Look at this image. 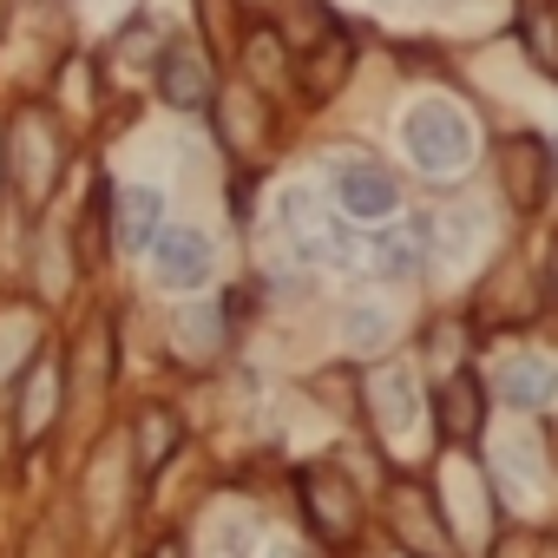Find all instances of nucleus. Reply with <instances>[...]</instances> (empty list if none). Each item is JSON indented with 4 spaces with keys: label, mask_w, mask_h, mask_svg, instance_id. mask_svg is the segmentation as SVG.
Returning a JSON list of instances; mask_svg holds the SVG:
<instances>
[{
    "label": "nucleus",
    "mask_w": 558,
    "mask_h": 558,
    "mask_svg": "<svg viewBox=\"0 0 558 558\" xmlns=\"http://www.w3.org/2000/svg\"><path fill=\"white\" fill-rule=\"evenodd\" d=\"M401 145H408V158H414L427 178H447V171H466V165H473V125H466V112H460L453 99H421V106H408Z\"/></svg>",
    "instance_id": "1"
},
{
    "label": "nucleus",
    "mask_w": 558,
    "mask_h": 558,
    "mask_svg": "<svg viewBox=\"0 0 558 558\" xmlns=\"http://www.w3.org/2000/svg\"><path fill=\"white\" fill-rule=\"evenodd\" d=\"M323 178H329V191H336V204L349 210V217H395V204H401V184H395V171L388 165H375V158H355V151H342V158H329L323 165Z\"/></svg>",
    "instance_id": "2"
},
{
    "label": "nucleus",
    "mask_w": 558,
    "mask_h": 558,
    "mask_svg": "<svg viewBox=\"0 0 558 558\" xmlns=\"http://www.w3.org/2000/svg\"><path fill=\"white\" fill-rule=\"evenodd\" d=\"M151 269H158V283L165 290H197L204 276H210V243H204V230H158L151 236Z\"/></svg>",
    "instance_id": "3"
},
{
    "label": "nucleus",
    "mask_w": 558,
    "mask_h": 558,
    "mask_svg": "<svg viewBox=\"0 0 558 558\" xmlns=\"http://www.w3.org/2000/svg\"><path fill=\"white\" fill-rule=\"evenodd\" d=\"M283 223L303 236V250L310 256H329V263H349L355 250H349V236H342V223H329L323 210H316V191H283Z\"/></svg>",
    "instance_id": "4"
},
{
    "label": "nucleus",
    "mask_w": 558,
    "mask_h": 558,
    "mask_svg": "<svg viewBox=\"0 0 558 558\" xmlns=\"http://www.w3.org/2000/svg\"><path fill=\"white\" fill-rule=\"evenodd\" d=\"M499 401L506 408H545V401H558V362L551 355H512L499 368Z\"/></svg>",
    "instance_id": "5"
},
{
    "label": "nucleus",
    "mask_w": 558,
    "mask_h": 558,
    "mask_svg": "<svg viewBox=\"0 0 558 558\" xmlns=\"http://www.w3.org/2000/svg\"><path fill=\"white\" fill-rule=\"evenodd\" d=\"M362 263L375 269V276H414L421 263H427V243H421V230H401V223H388V230H375L368 236V250H362Z\"/></svg>",
    "instance_id": "6"
},
{
    "label": "nucleus",
    "mask_w": 558,
    "mask_h": 558,
    "mask_svg": "<svg viewBox=\"0 0 558 558\" xmlns=\"http://www.w3.org/2000/svg\"><path fill=\"white\" fill-rule=\"evenodd\" d=\"M158 230H165V197H158L151 184H132V191L119 197V243H125V250H151Z\"/></svg>",
    "instance_id": "7"
},
{
    "label": "nucleus",
    "mask_w": 558,
    "mask_h": 558,
    "mask_svg": "<svg viewBox=\"0 0 558 558\" xmlns=\"http://www.w3.org/2000/svg\"><path fill=\"white\" fill-rule=\"evenodd\" d=\"M158 86H165V99H171V106H184V112H197V106L210 99V73H204V60H197V53H165Z\"/></svg>",
    "instance_id": "8"
},
{
    "label": "nucleus",
    "mask_w": 558,
    "mask_h": 558,
    "mask_svg": "<svg viewBox=\"0 0 558 558\" xmlns=\"http://www.w3.org/2000/svg\"><path fill=\"white\" fill-rule=\"evenodd\" d=\"M375 414H381L388 434H401L414 421V375L408 368H381L375 375Z\"/></svg>",
    "instance_id": "9"
},
{
    "label": "nucleus",
    "mask_w": 558,
    "mask_h": 558,
    "mask_svg": "<svg viewBox=\"0 0 558 558\" xmlns=\"http://www.w3.org/2000/svg\"><path fill=\"white\" fill-rule=\"evenodd\" d=\"M440 421H447V434L460 440V434H473V381H453L447 395H440Z\"/></svg>",
    "instance_id": "10"
},
{
    "label": "nucleus",
    "mask_w": 558,
    "mask_h": 558,
    "mask_svg": "<svg viewBox=\"0 0 558 558\" xmlns=\"http://www.w3.org/2000/svg\"><path fill=\"white\" fill-rule=\"evenodd\" d=\"M178 336L191 342V355H204V342L223 336V323H217V310H184V316H178Z\"/></svg>",
    "instance_id": "11"
},
{
    "label": "nucleus",
    "mask_w": 558,
    "mask_h": 558,
    "mask_svg": "<svg viewBox=\"0 0 558 558\" xmlns=\"http://www.w3.org/2000/svg\"><path fill=\"white\" fill-rule=\"evenodd\" d=\"M349 336H355V342H368V336L381 342V336H388V316H368V310H362V316L349 323Z\"/></svg>",
    "instance_id": "12"
},
{
    "label": "nucleus",
    "mask_w": 558,
    "mask_h": 558,
    "mask_svg": "<svg viewBox=\"0 0 558 558\" xmlns=\"http://www.w3.org/2000/svg\"><path fill=\"white\" fill-rule=\"evenodd\" d=\"M269 558H296V551H269Z\"/></svg>",
    "instance_id": "13"
},
{
    "label": "nucleus",
    "mask_w": 558,
    "mask_h": 558,
    "mask_svg": "<svg viewBox=\"0 0 558 558\" xmlns=\"http://www.w3.org/2000/svg\"><path fill=\"white\" fill-rule=\"evenodd\" d=\"M447 8H460V0H447Z\"/></svg>",
    "instance_id": "14"
}]
</instances>
